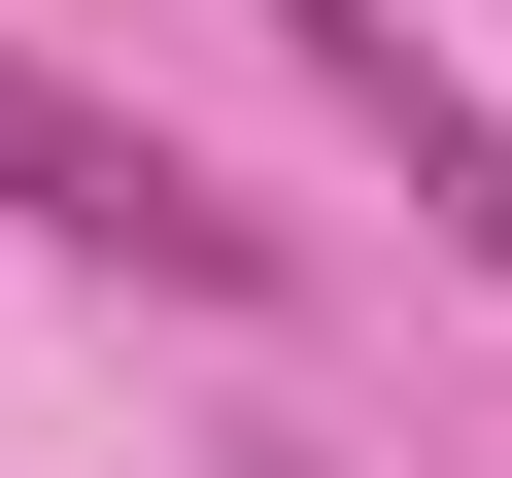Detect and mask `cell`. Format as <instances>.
I'll return each instance as SVG.
<instances>
[{
  "label": "cell",
  "mask_w": 512,
  "mask_h": 478,
  "mask_svg": "<svg viewBox=\"0 0 512 478\" xmlns=\"http://www.w3.org/2000/svg\"><path fill=\"white\" fill-rule=\"evenodd\" d=\"M274 69H308V103H342V137H376V171L444 205V274L512 308V103H478V69L410 35V0H274Z\"/></svg>",
  "instance_id": "cell-1"
},
{
  "label": "cell",
  "mask_w": 512,
  "mask_h": 478,
  "mask_svg": "<svg viewBox=\"0 0 512 478\" xmlns=\"http://www.w3.org/2000/svg\"><path fill=\"white\" fill-rule=\"evenodd\" d=\"M239 478H342V444H239Z\"/></svg>",
  "instance_id": "cell-2"
}]
</instances>
